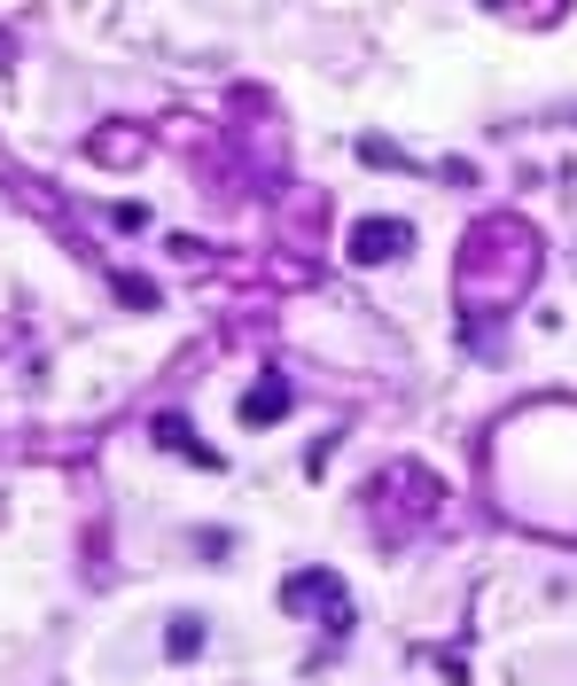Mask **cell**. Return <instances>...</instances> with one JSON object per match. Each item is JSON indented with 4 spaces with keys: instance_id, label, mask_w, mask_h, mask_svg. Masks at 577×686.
Returning <instances> with one entry per match:
<instances>
[{
    "instance_id": "cell-1",
    "label": "cell",
    "mask_w": 577,
    "mask_h": 686,
    "mask_svg": "<svg viewBox=\"0 0 577 686\" xmlns=\"http://www.w3.org/2000/svg\"><path fill=\"white\" fill-rule=\"evenodd\" d=\"M281 609H288V616H320L328 632H352V601H344V585H335L328 569L281 577Z\"/></svg>"
},
{
    "instance_id": "cell-2",
    "label": "cell",
    "mask_w": 577,
    "mask_h": 686,
    "mask_svg": "<svg viewBox=\"0 0 577 686\" xmlns=\"http://www.w3.org/2000/svg\"><path fill=\"white\" fill-rule=\"evenodd\" d=\"M406 242H414L406 219H367V226H352V266H382V258H398Z\"/></svg>"
},
{
    "instance_id": "cell-3",
    "label": "cell",
    "mask_w": 577,
    "mask_h": 686,
    "mask_svg": "<svg viewBox=\"0 0 577 686\" xmlns=\"http://www.w3.org/2000/svg\"><path fill=\"white\" fill-rule=\"evenodd\" d=\"M243 421H258V429H266V421H281V382H273V375H266V382L250 390V406H243Z\"/></svg>"
},
{
    "instance_id": "cell-4",
    "label": "cell",
    "mask_w": 577,
    "mask_h": 686,
    "mask_svg": "<svg viewBox=\"0 0 577 686\" xmlns=\"http://www.w3.org/2000/svg\"><path fill=\"white\" fill-rule=\"evenodd\" d=\"M196 648H204V624H196V616H180V624H172V663H187Z\"/></svg>"
}]
</instances>
